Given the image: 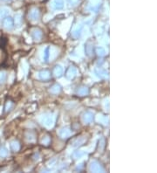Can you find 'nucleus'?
<instances>
[{"label":"nucleus","instance_id":"11","mask_svg":"<svg viewBox=\"0 0 157 173\" xmlns=\"http://www.w3.org/2000/svg\"><path fill=\"white\" fill-rule=\"evenodd\" d=\"M87 141V137H79L76 138L73 141V147H79V146L83 145Z\"/></svg>","mask_w":157,"mask_h":173},{"label":"nucleus","instance_id":"16","mask_svg":"<svg viewBox=\"0 0 157 173\" xmlns=\"http://www.w3.org/2000/svg\"><path fill=\"white\" fill-rule=\"evenodd\" d=\"M11 148L14 152H17L20 150V144L18 141H13V142H11Z\"/></svg>","mask_w":157,"mask_h":173},{"label":"nucleus","instance_id":"23","mask_svg":"<svg viewBox=\"0 0 157 173\" xmlns=\"http://www.w3.org/2000/svg\"><path fill=\"white\" fill-rule=\"evenodd\" d=\"M49 51H50V48L49 47H46L45 50V61H48V59H49Z\"/></svg>","mask_w":157,"mask_h":173},{"label":"nucleus","instance_id":"14","mask_svg":"<svg viewBox=\"0 0 157 173\" xmlns=\"http://www.w3.org/2000/svg\"><path fill=\"white\" fill-rule=\"evenodd\" d=\"M49 91H50L51 94H59L60 91H61V87H60L59 84H54L53 86H52V87L50 88Z\"/></svg>","mask_w":157,"mask_h":173},{"label":"nucleus","instance_id":"2","mask_svg":"<svg viewBox=\"0 0 157 173\" xmlns=\"http://www.w3.org/2000/svg\"><path fill=\"white\" fill-rule=\"evenodd\" d=\"M31 34L32 37L35 41L39 42L42 39V37H43V32L41 29H39V27H33L31 29Z\"/></svg>","mask_w":157,"mask_h":173},{"label":"nucleus","instance_id":"6","mask_svg":"<svg viewBox=\"0 0 157 173\" xmlns=\"http://www.w3.org/2000/svg\"><path fill=\"white\" fill-rule=\"evenodd\" d=\"M7 60V52L4 47L0 46V67L3 66Z\"/></svg>","mask_w":157,"mask_h":173},{"label":"nucleus","instance_id":"25","mask_svg":"<svg viewBox=\"0 0 157 173\" xmlns=\"http://www.w3.org/2000/svg\"><path fill=\"white\" fill-rule=\"evenodd\" d=\"M6 155H7V150H5L4 148H2L0 150V156L1 157H5Z\"/></svg>","mask_w":157,"mask_h":173},{"label":"nucleus","instance_id":"26","mask_svg":"<svg viewBox=\"0 0 157 173\" xmlns=\"http://www.w3.org/2000/svg\"><path fill=\"white\" fill-rule=\"evenodd\" d=\"M11 107H12V102H7L6 106H5V109H6V111L10 110V109L11 108Z\"/></svg>","mask_w":157,"mask_h":173},{"label":"nucleus","instance_id":"4","mask_svg":"<svg viewBox=\"0 0 157 173\" xmlns=\"http://www.w3.org/2000/svg\"><path fill=\"white\" fill-rule=\"evenodd\" d=\"M39 16H40V12L39 10L37 8H33L30 12H29V19L32 22H37L39 19Z\"/></svg>","mask_w":157,"mask_h":173},{"label":"nucleus","instance_id":"9","mask_svg":"<svg viewBox=\"0 0 157 173\" xmlns=\"http://www.w3.org/2000/svg\"><path fill=\"white\" fill-rule=\"evenodd\" d=\"M82 120L86 124H89L93 120V114L91 112H85L82 115Z\"/></svg>","mask_w":157,"mask_h":173},{"label":"nucleus","instance_id":"18","mask_svg":"<svg viewBox=\"0 0 157 173\" xmlns=\"http://www.w3.org/2000/svg\"><path fill=\"white\" fill-rule=\"evenodd\" d=\"M63 5H64L63 0H53V6H54V8L57 9V10L62 9V8H63Z\"/></svg>","mask_w":157,"mask_h":173},{"label":"nucleus","instance_id":"17","mask_svg":"<svg viewBox=\"0 0 157 173\" xmlns=\"http://www.w3.org/2000/svg\"><path fill=\"white\" fill-rule=\"evenodd\" d=\"M50 143H51V137H50V136L46 135L45 137H43V138L41 140V144L45 146V147H47V146H49Z\"/></svg>","mask_w":157,"mask_h":173},{"label":"nucleus","instance_id":"20","mask_svg":"<svg viewBox=\"0 0 157 173\" xmlns=\"http://www.w3.org/2000/svg\"><path fill=\"white\" fill-rule=\"evenodd\" d=\"M95 71H96V74H97V75H98L99 77H101V78H107V72L103 71L102 69H96Z\"/></svg>","mask_w":157,"mask_h":173},{"label":"nucleus","instance_id":"5","mask_svg":"<svg viewBox=\"0 0 157 173\" xmlns=\"http://www.w3.org/2000/svg\"><path fill=\"white\" fill-rule=\"evenodd\" d=\"M24 137L29 143H35L37 139V135L33 130H27L24 132Z\"/></svg>","mask_w":157,"mask_h":173},{"label":"nucleus","instance_id":"27","mask_svg":"<svg viewBox=\"0 0 157 173\" xmlns=\"http://www.w3.org/2000/svg\"><path fill=\"white\" fill-rule=\"evenodd\" d=\"M16 19H17L16 21H15V22H16V25H18L19 26V25L21 24V17H20V15H18V16L16 17Z\"/></svg>","mask_w":157,"mask_h":173},{"label":"nucleus","instance_id":"22","mask_svg":"<svg viewBox=\"0 0 157 173\" xmlns=\"http://www.w3.org/2000/svg\"><path fill=\"white\" fill-rule=\"evenodd\" d=\"M83 155H84V152H82V151H76V152L73 153V157L74 159H78L79 157H81Z\"/></svg>","mask_w":157,"mask_h":173},{"label":"nucleus","instance_id":"13","mask_svg":"<svg viewBox=\"0 0 157 173\" xmlns=\"http://www.w3.org/2000/svg\"><path fill=\"white\" fill-rule=\"evenodd\" d=\"M4 25L7 30H11L13 28V20L11 18H6L4 20Z\"/></svg>","mask_w":157,"mask_h":173},{"label":"nucleus","instance_id":"30","mask_svg":"<svg viewBox=\"0 0 157 173\" xmlns=\"http://www.w3.org/2000/svg\"><path fill=\"white\" fill-rule=\"evenodd\" d=\"M3 1H10V0H3Z\"/></svg>","mask_w":157,"mask_h":173},{"label":"nucleus","instance_id":"12","mask_svg":"<svg viewBox=\"0 0 157 173\" xmlns=\"http://www.w3.org/2000/svg\"><path fill=\"white\" fill-rule=\"evenodd\" d=\"M53 75L56 77V78H59L62 74H63V68L59 65H57L54 67L53 71Z\"/></svg>","mask_w":157,"mask_h":173},{"label":"nucleus","instance_id":"29","mask_svg":"<svg viewBox=\"0 0 157 173\" xmlns=\"http://www.w3.org/2000/svg\"><path fill=\"white\" fill-rule=\"evenodd\" d=\"M71 5H75L78 2V0H68Z\"/></svg>","mask_w":157,"mask_h":173},{"label":"nucleus","instance_id":"10","mask_svg":"<svg viewBox=\"0 0 157 173\" xmlns=\"http://www.w3.org/2000/svg\"><path fill=\"white\" fill-rule=\"evenodd\" d=\"M71 134H72L71 130L69 128H63L59 132V135L60 138L62 139H67L71 136Z\"/></svg>","mask_w":157,"mask_h":173},{"label":"nucleus","instance_id":"15","mask_svg":"<svg viewBox=\"0 0 157 173\" xmlns=\"http://www.w3.org/2000/svg\"><path fill=\"white\" fill-rule=\"evenodd\" d=\"M88 93H89V89L87 87H81L78 90V94L79 96H85L88 94Z\"/></svg>","mask_w":157,"mask_h":173},{"label":"nucleus","instance_id":"19","mask_svg":"<svg viewBox=\"0 0 157 173\" xmlns=\"http://www.w3.org/2000/svg\"><path fill=\"white\" fill-rule=\"evenodd\" d=\"M86 53L87 54V56H91L93 53V45L90 42L87 43L86 45Z\"/></svg>","mask_w":157,"mask_h":173},{"label":"nucleus","instance_id":"28","mask_svg":"<svg viewBox=\"0 0 157 173\" xmlns=\"http://www.w3.org/2000/svg\"><path fill=\"white\" fill-rule=\"evenodd\" d=\"M4 81H5V74L1 73L0 74V82H4Z\"/></svg>","mask_w":157,"mask_h":173},{"label":"nucleus","instance_id":"3","mask_svg":"<svg viewBox=\"0 0 157 173\" xmlns=\"http://www.w3.org/2000/svg\"><path fill=\"white\" fill-rule=\"evenodd\" d=\"M89 170L92 172H105L103 166L97 161H93L90 163Z\"/></svg>","mask_w":157,"mask_h":173},{"label":"nucleus","instance_id":"21","mask_svg":"<svg viewBox=\"0 0 157 173\" xmlns=\"http://www.w3.org/2000/svg\"><path fill=\"white\" fill-rule=\"evenodd\" d=\"M95 52H96L97 55L100 56V57H102V56H104V55L106 54V51H105V49L102 48V47H97V48L95 49Z\"/></svg>","mask_w":157,"mask_h":173},{"label":"nucleus","instance_id":"24","mask_svg":"<svg viewBox=\"0 0 157 173\" xmlns=\"http://www.w3.org/2000/svg\"><path fill=\"white\" fill-rule=\"evenodd\" d=\"M8 14L7 10H0V18H4Z\"/></svg>","mask_w":157,"mask_h":173},{"label":"nucleus","instance_id":"7","mask_svg":"<svg viewBox=\"0 0 157 173\" xmlns=\"http://www.w3.org/2000/svg\"><path fill=\"white\" fill-rule=\"evenodd\" d=\"M76 74H77V69H76V68H74V67H70L67 69V73H66V77L67 78L68 80H73V79L75 78Z\"/></svg>","mask_w":157,"mask_h":173},{"label":"nucleus","instance_id":"1","mask_svg":"<svg viewBox=\"0 0 157 173\" xmlns=\"http://www.w3.org/2000/svg\"><path fill=\"white\" fill-rule=\"evenodd\" d=\"M41 123L45 127L52 128L54 125V123H55V116H53V114H45V115H42Z\"/></svg>","mask_w":157,"mask_h":173},{"label":"nucleus","instance_id":"8","mask_svg":"<svg viewBox=\"0 0 157 173\" xmlns=\"http://www.w3.org/2000/svg\"><path fill=\"white\" fill-rule=\"evenodd\" d=\"M39 79H40L41 81H49V80L51 79V73H50V71H48V70H43V71L39 72Z\"/></svg>","mask_w":157,"mask_h":173}]
</instances>
